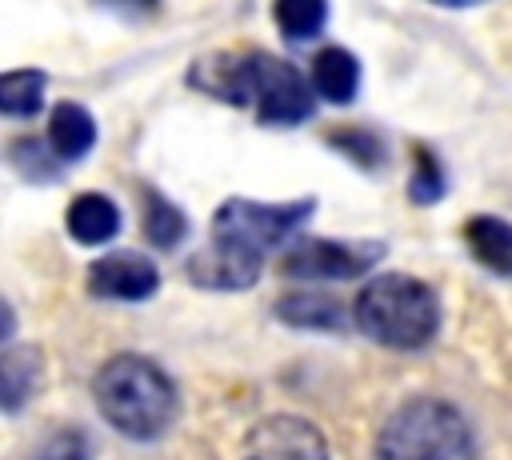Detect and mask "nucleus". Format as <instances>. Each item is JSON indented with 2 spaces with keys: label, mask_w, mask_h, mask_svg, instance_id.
I'll use <instances>...</instances> for the list:
<instances>
[{
  "label": "nucleus",
  "mask_w": 512,
  "mask_h": 460,
  "mask_svg": "<svg viewBox=\"0 0 512 460\" xmlns=\"http://www.w3.org/2000/svg\"><path fill=\"white\" fill-rule=\"evenodd\" d=\"M272 16H276V24H280L284 36L308 40V36H316V32L324 28L328 8H324L320 0H280V4L272 8Z\"/></svg>",
  "instance_id": "nucleus-17"
},
{
  "label": "nucleus",
  "mask_w": 512,
  "mask_h": 460,
  "mask_svg": "<svg viewBox=\"0 0 512 460\" xmlns=\"http://www.w3.org/2000/svg\"><path fill=\"white\" fill-rule=\"evenodd\" d=\"M412 156H416V172H412V200H420V204L440 200V192H444V172H440L436 156H432L428 148H416Z\"/></svg>",
  "instance_id": "nucleus-18"
},
{
  "label": "nucleus",
  "mask_w": 512,
  "mask_h": 460,
  "mask_svg": "<svg viewBox=\"0 0 512 460\" xmlns=\"http://www.w3.org/2000/svg\"><path fill=\"white\" fill-rule=\"evenodd\" d=\"M184 232H188L184 212H180L168 196L144 188V236H148L156 248H176V244L184 240Z\"/></svg>",
  "instance_id": "nucleus-14"
},
{
  "label": "nucleus",
  "mask_w": 512,
  "mask_h": 460,
  "mask_svg": "<svg viewBox=\"0 0 512 460\" xmlns=\"http://www.w3.org/2000/svg\"><path fill=\"white\" fill-rule=\"evenodd\" d=\"M244 460H328V444L304 416H268L248 432Z\"/></svg>",
  "instance_id": "nucleus-7"
},
{
  "label": "nucleus",
  "mask_w": 512,
  "mask_h": 460,
  "mask_svg": "<svg viewBox=\"0 0 512 460\" xmlns=\"http://www.w3.org/2000/svg\"><path fill=\"white\" fill-rule=\"evenodd\" d=\"M32 376H36L32 348H8L4 352V364H0V400H4L8 412H16L24 404V396L36 388Z\"/></svg>",
  "instance_id": "nucleus-16"
},
{
  "label": "nucleus",
  "mask_w": 512,
  "mask_h": 460,
  "mask_svg": "<svg viewBox=\"0 0 512 460\" xmlns=\"http://www.w3.org/2000/svg\"><path fill=\"white\" fill-rule=\"evenodd\" d=\"M464 240L472 256L492 268L496 276H512V224L500 216H468L464 220Z\"/></svg>",
  "instance_id": "nucleus-9"
},
{
  "label": "nucleus",
  "mask_w": 512,
  "mask_h": 460,
  "mask_svg": "<svg viewBox=\"0 0 512 460\" xmlns=\"http://www.w3.org/2000/svg\"><path fill=\"white\" fill-rule=\"evenodd\" d=\"M44 104V72H8L0 80V112L4 116H32Z\"/></svg>",
  "instance_id": "nucleus-15"
},
{
  "label": "nucleus",
  "mask_w": 512,
  "mask_h": 460,
  "mask_svg": "<svg viewBox=\"0 0 512 460\" xmlns=\"http://www.w3.org/2000/svg\"><path fill=\"white\" fill-rule=\"evenodd\" d=\"M316 200L288 204H256V200H224L212 216V240L188 260V276L212 292H240L256 284L264 252L280 248L308 216Z\"/></svg>",
  "instance_id": "nucleus-1"
},
{
  "label": "nucleus",
  "mask_w": 512,
  "mask_h": 460,
  "mask_svg": "<svg viewBox=\"0 0 512 460\" xmlns=\"http://www.w3.org/2000/svg\"><path fill=\"white\" fill-rule=\"evenodd\" d=\"M380 256H384V244H376V240H360V244H344V240H300V244H292L284 252L280 272L284 276H296V280H356Z\"/></svg>",
  "instance_id": "nucleus-6"
},
{
  "label": "nucleus",
  "mask_w": 512,
  "mask_h": 460,
  "mask_svg": "<svg viewBox=\"0 0 512 460\" xmlns=\"http://www.w3.org/2000/svg\"><path fill=\"white\" fill-rule=\"evenodd\" d=\"M116 228H120V208H116L108 196L84 192V196L72 200V208H68V232H72V240L96 248V244L112 240Z\"/></svg>",
  "instance_id": "nucleus-11"
},
{
  "label": "nucleus",
  "mask_w": 512,
  "mask_h": 460,
  "mask_svg": "<svg viewBox=\"0 0 512 460\" xmlns=\"http://www.w3.org/2000/svg\"><path fill=\"white\" fill-rule=\"evenodd\" d=\"M312 88L332 100V104H348L360 88V64L348 48H324L312 60Z\"/></svg>",
  "instance_id": "nucleus-12"
},
{
  "label": "nucleus",
  "mask_w": 512,
  "mask_h": 460,
  "mask_svg": "<svg viewBox=\"0 0 512 460\" xmlns=\"http://www.w3.org/2000/svg\"><path fill=\"white\" fill-rule=\"evenodd\" d=\"M48 144L60 160H80L96 144V120L80 104H56L48 120Z\"/></svg>",
  "instance_id": "nucleus-10"
},
{
  "label": "nucleus",
  "mask_w": 512,
  "mask_h": 460,
  "mask_svg": "<svg viewBox=\"0 0 512 460\" xmlns=\"http://www.w3.org/2000/svg\"><path fill=\"white\" fill-rule=\"evenodd\" d=\"M32 460H88V440L80 428H60L36 448Z\"/></svg>",
  "instance_id": "nucleus-20"
},
{
  "label": "nucleus",
  "mask_w": 512,
  "mask_h": 460,
  "mask_svg": "<svg viewBox=\"0 0 512 460\" xmlns=\"http://www.w3.org/2000/svg\"><path fill=\"white\" fill-rule=\"evenodd\" d=\"M192 80L220 100L256 108L264 124H300L312 116V88L292 64H284L272 52L220 56L216 64L204 60L192 72Z\"/></svg>",
  "instance_id": "nucleus-2"
},
{
  "label": "nucleus",
  "mask_w": 512,
  "mask_h": 460,
  "mask_svg": "<svg viewBox=\"0 0 512 460\" xmlns=\"http://www.w3.org/2000/svg\"><path fill=\"white\" fill-rule=\"evenodd\" d=\"M352 324L384 348L412 352L436 336L440 296L432 292V284H424L416 276L388 272V276H376L360 288L356 308H352Z\"/></svg>",
  "instance_id": "nucleus-4"
},
{
  "label": "nucleus",
  "mask_w": 512,
  "mask_h": 460,
  "mask_svg": "<svg viewBox=\"0 0 512 460\" xmlns=\"http://www.w3.org/2000/svg\"><path fill=\"white\" fill-rule=\"evenodd\" d=\"M276 312L300 328H344L348 324V312L332 296H320V292H292L276 304Z\"/></svg>",
  "instance_id": "nucleus-13"
},
{
  "label": "nucleus",
  "mask_w": 512,
  "mask_h": 460,
  "mask_svg": "<svg viewBox=\"0 0 512 460\" xmlns=\"http://www.w3.org/2000/svg\"><path fill=\"white\" fill-rule=\"evenodd\" d=\"M88 288L108 300H148L160 288V272L140 252H108L88 268Z\"/></svg>",
  "instance_id": "nucleus-8"
},
{
  "label": "nucleus",
  "mask_w": 512,
  "mask_h": 460,
  "mask_svg": "<svg viewBox=\"0 0 512 460\" xmlns=\"http://www.w3.org/2000/svg\"><path fill=\"white\" fill-rule=\"evenodd\" d=\"M376 460H480L468 416L448 400L400 404L376 436Z\"/></svg>",
  "instance_id": "nucleus-5"
},
{
  "label": "nucleus",
  "mask_w": 512,
  "mask_h": 460,
  "mask_svg": "<svg viewBox=\"0 0 512 460\" xmlns=\"http://www.w3.org/2000/svg\"><path fill=\"white\" fill-rule=\"evenodd\" d=\"M332 144L344 148V152H348L356 164H364V168L380 164V156H384V144H380L368 128H340V132H332Z\"/></svg>",
  "instance_id": "nucleus-19"
},
{
  "label": "nucleus",
  "mask_w": 512,
  "mask_h": 460,
  "mask_svg": "<svg viewBox=\"0 0 512 460\" xmlns=\"http://www.w3.org/2000/svg\"><path fill=\"white\" fill-rule=\"evenodd\" d=\"M96 404L104 420L128 440H156L176 420V384L148 356L124 352L96 372Z\"/></svg>",
  "instance_id": "nucleus-3"
}]
</instances>
